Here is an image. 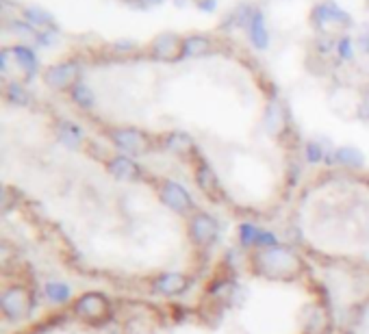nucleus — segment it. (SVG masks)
Returning <instances> with one entry per match:
<instances>
[{"label": "nucleus", "mask_w": 369, "mask_h": 334, "mask_svg": "<svg viewBox=\"0 0 369 334\" xmlns=\"http://www.w3.org/2000/svg\"><path fill=\"white\" fill-rule=\"evenodd\" d=\"M74 313L85 321H104L109 315V300L100 293H87L79 298V302L74 304Z\"/></svg>", "instance_id": "obj_1"}, {"label": "nucleus", "mask_w": 369, "mask_h": 334, "mask_svg": "<svg viewBox=\"0 0 369 334\" xmlns=\"http://www.w3.org/2000/svg\"><path fill=\"white\" fill-rule=\"evenodd\" d=\"M310 22L318 26V29H324L326 24H341V26H352V18L348 11H343L337 3H322L313 9L310 14Z\"/></svg>", "instance_id": "obj_2"}, {"label": "nucleus", "mask_w": 369, "mask_h": 334, "mask_svg": "<svg viewBox=\"0 0 369 334\" xmlns=\"http://www.w3.org/2000/svg\"><path fill=\"white\" fill-rule=\"evenodd\" d=\"M79 79V66L74 61H66V64H57L44 72V81L48 87L55 89H66V87H74Z\"/></svg>", "instance_id": "obj_3"}, {"label": "nucleus", "mask_w": 369, "mask_h": 334, "mask_svg": "<svg viewBox=\"0 0 369 334\" xmlns=\"http://www.w3.org/2000/svg\"><path fill=\"white\" fill-rule=\"evenodd\" d=\"M181 50H183V39L174 33H161L152 41V57L159 61H172L181 57Z\"/></svg>", "instance_id": "obj_4"}, {"label": "nucleus", "mask_w": 369, "mask_h": 334, "mask_svg": "<svg viewBox=\"0 0 369 334\" xmlns=\"http://www.w3.org/2000/svg\"><path fill=\"white\" fill-rule=\"evenodd\" d=\"M0 306H3V313L7 319L18 321L29 310V298L20 287H14V289H7L3 293V298H0Z\"/></svg>", "instance_id": "obj_5"}, {"label": "nucleus", "mask_w": 369, "mask_h": 334, "mask_svg": "<svg viewBox=\"0 0 369 334\" xmlns=\"http://www.w3.org/2000/svg\"><path fill=\"white\" fill-rule=\"evenodd\" d=\"M218 237V221L211 217V215H196L191 219V239L198 243V246H208L213 243Z\"/></svg>", "instance_id": "obj_6"}, {"label": "nucleus", "mask_w": 369, "mask_h": 334, "mask_svg": "<svg viewBox=\"0 0 369 334\" xmlns=\"http://www.w3.org/2000/svg\"><path fill=\"white\" fill-rule=\"evenodd\" d=\"M111 141L116 143V148L124 150V152H143L148 148V139L143 133L135 131V128H118L111 133Z\"/></svg>", "instance_id": "obj_7"}, {"label": "nucleus", "mask_w": 369, "mask_h": 334, "mask_svg": "<svg viewBox=\"0 0 369 334\" xmlns=\"http://www.w3.org/2000/svg\"><path fill=\"white\" fill-rule=\"evenodd\" d=\"M161 200H163V204L166 206H170L172 211H176V213H185V211H189L191 208V198H189V193L181 187V185H176V183H166L163 185V189H161Z\"/></svg>", "instance_id": "obj_8"}, {"label": "nucleus", "mask_w": 369, "mask_h": 334, "mask_svg": "<svg viewBox=\"0 0 369 334\" xmlns=\"http://www.w3.org/2000/svg\"><path fill=\"white\" fill-rule=\"evenodd\" d=\"M248 35H250V41L256 50H266L270 46V33L266 26V16H263L261 11H252L250 22H248Z\"/></svg>", "instance_id": "obj_9"}, {"label": "nucleus", "mask_w": 369, "mask_h": 334, "mask_svg": "<svg viewBox=\"0 0 369 334\" xmlns=\"http://www.w3.org/2000/svg\"><path fill=\"white\" fill-rule=\"evenodd\" d=\"M187 278L183 273H163L161 278H156V283H154V289L159 291L161 295H181L187 291Z\"/></svg>", "instance_id": "obj_10"}, {"label": "nucleus", "mask_w": 369, "mask_h": 334, "mask_svg": "<svg viewBox=\"0 0 369 334\" xmlns=\"http://www.w3.org/2000/svg\"><path fill=\"white\" fill-rule=\"evenodd\" d=\"M109 174L116 181L131 183V181H137L139 178V167L128 156H116V158L109 161Z\"/></svg>", "instance_id": "obj_11"}, {"label": "nucleus", "mask_w": 369, "mask_h": 334, "mask_svg": "<svg viewBox=\"0 0 369 334\" xmlns=\"http://www.w3.org/2000/svg\"><path fill=\"white\" fill-rule=\"evenodd\" d=\"M196 183H198V187H200L208 198H213L216 202H218V198L222 196V185H220L216 172L211 170L208 165H200V167H198V172H196Z\"/></svg>", "instance_id": "obj_12"}, {"label": "nucleus", "mask_w": 369, "mask_h": 334, "mask_svg": "<svg viewBox=\"0 0 369 334\" xmlns=\"http://www.w3.org/2000/svg\"><path fill=\"white\" fill-rule=\"evenodd\" d=\"M11 54L16 57V61L20 64V68L26 72L29 79L37 72V54H35L33 48H29V46H24V44H18V46L11 48Z\"/></svg>", "instance_id": "obj_13"}, {"label": "nucleus", "mask_w": 369, "mask_h": 334, "mask_svg": "<svg viewBox=\"0 0 369 334\" xmlns=\"http://www.w3.org/2000/svg\"><path fill=\"white\" fill-rule=\"evenodd\" d=\"M211 41L202 35H191L183 39V50H181V57H200V54L208 52Z\"/></svg>", "instance_id": "obj_14"}, {"label": "nucleus", "mask_w": 369, "mask_h": 334, "mask_svg": "<svg viewBox=\"0 0 369 334\" xmlns=\"http://www.w3.org/2000/svg\"><path fill=\"white\" fill-rule=\"evenodd\" d=\"M22 16H24V20H26L33 29H44V26H50L52 22H55V18H52L50 11H46V9H41V7H37V5L24 7Z\"/></svg>", "instance_id": "obj_15"}, {"label": "nucleus", "mask_w": 369, "mask_h": 334, "mask_svg": "<svg viewBox=\"0 0 369 334\" xmlns=\"http://www.w3.org/2000/svg\"><path fill=\"white\" fill-rule=\"evenodd\" d=\"M57 135H59V141L68 148H79L83 141V131L72 122H61L57 128Z\"/></svg>", "instance_id": "obj_16"}, {"label": "nucleus", "mask_w": 369, "mask_h": 334, "mask_svg": "<svg viewBox=\"0 0 369 334\" xmlns=\"http://www.w3.org/2000/svg\"><path fill=\"white\" fill-rule=\"evenodd\" d=\"M335 158L345 165V167H363L365 165V154L358 150V148H352V146H343L337 150Z\"/></svg>", "instance_id": "obj_17"}, {"label": "nucleus", "mask_w": 369, "mask_h": 334, "mask_svg": "<svg viewBox=\"0 0 369 334\" xmlns=\"http://www.w3.org/2000/svg\"><path fill=\"white\" fill-rule=\"evenodd\" d=\"M46 295L50 302H55V304H64L70 300L72 295V289L66 285V283H48L46 285Z\"/></svg>", "instance_id": "obj_18"}, {"label": "nucleus", "mask_w": 369, "mask_h": 334, "mask_svg": "<svg viewBox=\"0 0 369 334\" xmlns=\"http://www.w3.org/2000/svg\"><path fill=\"white\" fill-rule=\"evenodd\" d=\"M166 146H168V150L181 154V152H187V150L193 148V139L187 133H170L166 137Z\"/></svg>", "instance_id": "obj_19"}, {"label": "nucleus", "mask_w": 369, "mask_h": 334, "mask_svg": "<svg viewBox=\"0 0 369 334\" xmlns=\"http://www.w3.org/2000/svg\"><path fill=\"white\" fill-rule=\"evenodd\" d=\"M283 124H285V120H283V108L276 102H272L268 106V113H266V126H268L270 133L276 135V133H280Z\"/></svg>", "instance_id": "obj_20"}, {"label": "nucleus", "mask_w": 369, "mask_h": 334, "mask_svg": "<svg viewBox=\"0 0 369 334\" xmlns=\"http://www.w3.org/2000/svg\"><path fill=\"white\" fill-rule=\"evenodd\" d=\"M72 100L81 106V108H91L93 106V91L85 85V83H76L72 87Z\"/></svg>", "instance_id": "obj_21"}, {"label": "nucleus", "mask_w": 369, "mask_h": 334, "mask_svg": "<svg viewBox=\"0 0 369 334\" xmlns=\"http://www.w3.org/2000/svg\"><path fill=\"white\" fill-rule=\"evenodd\" d=\"M7 100H9L11 104L24 106V104L31 102V96H29V91H26L20 83H11V85L7 87Z\"/></svg>", "instance_id": "obj_22"}, {"label": "nucleus", "mask_w": 369, "mask_h": 334, "mask_svg": "<svg viewBox=\"0 0 369 334\" xmlns=\"http://www.w3.org/2000/svg\"><path fill=\"white\" fill-rule=\"evenodd\" d=\"M258 233H261L258 228H254V226H250V224H243V226L239 228V239H241V246H246V248L256 246Z\"/></svg>", "instance_id": "obj_23"}, {"label": "nucleus", "mask_w": 369, "mask_h": 334, "mask_svg": "<svg viewBox=\"0 0 369 334\" xmlns=\"http://www.w3.org/2000/svg\"><path fill=\"white\" fill-rule=\"evenodd\" d=\"M7 29L14 33V35H37V33H33V26L24 20H11L9 24H7Z\"/></svg>", "instance_id": "obj_24"}, {"label": "nucleus", "mask_w": 369, "mask_h": 334, "mask_svg": "<svg viewBox=\"0 0 369 334\" xmlns=\"http://www.w3.org/2000/svg\"><path fill=\"white\" fill-rule=\"evenodd\" d=\"M324 158V150H322V146L320 143H315V141H310L308 146H306V161L308 163H320Z\"/></svg>", "instance_id": "obj_25"}, {"label": "nucleus", "mask_w": 369, "mask_h": 334, "mask_svg": "<svg viewBox=\"0 0 369 334\" xmlns=\"http://www.w3.org/2000/svg\"><path fill=\"white\" fill-rule=\"evenodd\" d=\"M337 50H339V57H341V59H352V57H354L352 39H350V37H341L339 44H337Z\"/></svg>", "instance_id": "obj_26"}, {"label": "nucleus", "mask_w": 369, "mask_h": 334, "mask_svg": "<svg viewBox=\"0 0 369 334\" xmlns=\"http://www.w3.org/2000/svg\"><path fill=\"white\" fill-rule=\"evenodd\" d=\"M276 243V237L272 233H266V231H261L258 233V239H256V246H274Z\"/></svg>", "instance_id": "obj_27"}, {"label": "nucleus", "mask_w": 369, "mask_h": 334, "mask_svg": "<svg viewBox=\"0 0 369 334\" xmlns=\"http://www.w3.org/2000/svg\"><path fill=\"white\" fill-rule=\"evenodd\" d=\"M216 7H218V0H200L198 3L200 11H216Z\"/></svg>", "instance_id": "obj_28"}, {"label": "nucleus", "mask_w": 369, "mask_h": 334, "mask_svg": "<svg viewBox=\"0 0 369 334\" xmlns=\"http://www.w3.org/2000/svg\"><path fill=\"white\" fill-rule=\"evenodd\" d=\"M37 41H39L41 46H50V44H52V33H50V31H46V33H37Z\"/></svg>", "instance_id": "obj_29"}, {"label": "nucleus", "mask_w": 369, "mask_h": 334, "mask_svg": "<svg viewBox=\"0 0 369 334\" xmlns=\"http://www.w3.org/2000/svg\"><path fill=\"white\" fill-rule=\"evenodd\" d=\"M7 66H9V50H3L0 52V70L7 72Z\"/></svg>", "instance_id": "obj_30"}, {"label": "nucleus", "mask_w": 369, "mask_h": 334, "mask_svg": "<svg viewBox=\"0 0 369 334\" xmlns=\"http://www.w3.org/2000/svg\"><path fill=\"white\" fill-rule=\"evenodd\" d=\"M358 41H360V48L369 54V31H367V33H363Z\"/></svg>", "instance_id": "obj_31"}]
</instances>
